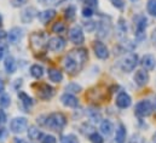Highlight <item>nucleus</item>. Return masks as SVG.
<instances>
[{
  "label": "nucleus",
  "mask_w": 156,
  "mask_h": 143,
  "mask_svg": "<svg viewBox=\"0 0 156 143\" xmlns=\"http://www.w3.org/2000/svg\"><path fill=\"white\" fill-rule=\"evenodd\" d=\"M87 58H88V53L86 49L81 47V49L72 50L63 58V67L69 74H75L82 69Z\"/></svg>",
  "instance_id": "f257e3e1"
},
{
  "label": "nucleus",
  "mask_w": 156,
  "mask_h": 143,
  "mask_svg": "<svg viewBox=\"0 0 156 143\" xmlns=\"http://www.w3.org/2000/svg\"><path fill=\"white\" fill-rule=\"evenodd\" d=\"M44 118H45V121H42V124L46 127H48L50 130L56 131V132L62 131L67 125L66 115L63 113H59V112L51 113V114H48V115H46Z\"/></svg>",
  "instance_id": "f03ea898"
},
{
  "label": "nucleus",
  "mask_w": 156,
  "mask_h": 143,
  "mask_svg": "<svg viewBox=\"0 0 156 143\" xmlns=\"http://www.w3.org/2000/svg\"><path fill=\"white\" fill-rule=\"evenodd\" d=\"M153 112H154L153 103L149 100H142V101H139L136 105V108H134V113L138 116H140V118L149 116L150 114H153Z\"/></svg>",
  "instance_id": "7ed1b4c3"
},
{
  "label": "nucleus",
  "mask_w": 156,
  "mask_h": 143,
  "mask_svg": "<svg viewBox=\"0 0 156 143\" xmlns=\"http://www.w3.org/2000/svg\"><path fill=\"white\" fill-rule=\"evenodd\" d=\"M138 62H139L138 55H137V53H129V55H127V56L122 60V62H121V68H122L123 72L129 73V72L134 71V68L138 66Z\"/></svg>",
  "instance_id": "20e7f679"
},
{
  "label": "nucleus",
  "mask_w": 156,
  "mask_h": 143,
  "mask_svg": "<svg viewBox=\"0 0 156 143\" xmlns=\"http://www.w3.org/2000/svg\"><path fill=\"white\" fill-rule=\"evenodd\" d=\"M55 91L56 90L51 85H48L46 82H42V84H38L37 85V94H38L40 100H42V101H47V100L52 98L53 95H55Z\"/></svg>",
  "instance_id": "39448f33"
},
{
  "label": "nucleus",
  "mask_w": 156,
  "mask_h": 143,
  "mask_svg": "<svg viewBox=\"0 0 156 143\" xmlns=\"http://www.w3.org/2000/svg\"><path fill=\"white\" fill-rule=\"evenodd\" d=\"M27 126H28V121L26 118H15L11 120L10 123V130L13 132V134H22L27 130Z\"/></svg>",
  "instance_id": "423d86ee"
},
{
  "label": "nucleus",
  "mask_w": 156,
  "mask_h": 143,
  "mask_svg": "<svg viewBox=\"0 0 156 143\" xmlns=\"http://www.w3.org/2000/svg\"><path fill=\"white\" fill-rule=\"evenodd\" d=\"M47 35L44 32L40 33H34L30 35V42L34 50H41L42 47H45L47 45Z\"/></svg>",
  "instance_id": "0eeeda50"
},
{
  "label": "nucleus",
  "mask_w": 156,
  "mask_h": 143,
  "mask_svg": "<svg viewBox=\"0 0 156 143\" xmlns=\"http://www.w3.org/2000/svg\"><path fill=\"white\" fill-rule=\"evenodd\" d=\"M66 45H67V42H66V40H64L63 38H61V36H55V38H51V39L47 41L46 47H47L50 51H52V52H61L62 50H64Z\"/></svg>",
  "instance_id": "6e6552de"
},
{
  "label": "nucleus",
  "mask_w": 156,
  "mask_h": 143,
  "mask_svg": "<svg viewBox=\"0 0 156 143\" xmlns=\"http://www.w3.org/2000/svg\"><path fill=\"white\" fill-rule=\"evenodd\" d=\"M93 51H94V55L97 56V58H99V60H107L109 57V50L105 46V44L102 42L101 40H96L93 42Z\"/></svg>",
  "instance_id": "1a4fd4ad"
},
{
  "label": "nucleus",
  "mask_w": 156,
  "mask_h": 143,
  "mask_svg": "<svg viewBox=\"0 0 156 143\" xmlns=\"http://www.w3.org/2000/svg\"><path fill=\"white\" fill-rule=\"evenodd\" d=\"M69 39H70V41H72L73 44H75V45H81V44H83V41H85V35H83V32H82L81 27H79V26L73 27V28L69 31Z\"/></svg>",
  "instance_id": "9d476101"
},
{
  "label": "nucleus",
  "mask_w": 156,
  "mask_h": 143,
  "mask_svg": "<svg viewBox=\"0 0 156 143\" xmlns=\"http://www.w3.org/2000/svg\"><path fill=\"white\" fill-rule=\"evenodd\" d=\"M148 27V20L145 16H139L136 22V35L139 40L145 36V31Z\"/></svg>",
  "instance_id": "9b49d317"
},
{
  "label": "nucleus",
  "mask_w": 156,
  "mask_h": 143,
  "mask_svg": "<svg viewBox=\"0 0 156 143\" xmlns=\"http://www.w3.org/2000/svg\"><path fill=\"white\" fill-rule=\"evenodd\" d=\"M115 103L120 109H126L132 105V98L127 92H120L116 96Z\"/></svg>",
  "instance_id": "f8f14e48"
},
{
  "label": "nucleus",
  "mask_w": 156,
  "mask_h": 143,
  "mask_svg": "<svg viewBox=\"0 0 156 143\" xmlns=\"http://www.w3.org/2000/svg\"><path fill=\"white\" fill-rule=\"evenodd\" d=\"M140 64L142 67L145 69V71H154L156 67V58L154 55L151 53H147L142 57V61H140Z\"/></svg>",
  "instance_id": "ddd939ff"
},
{
  "label": "nucleus",
  "mask_w": 156,
  "mask_h": 143,
  "mask_svg": "<svg viewBox=\"0 0 156 143\" xmlns=\"http://www.w3.org/2000/svg\"><path fill=\"white\" fill-rule=\"evenodd\" d=\"M38 16V11L35 7H26L21 12V21L23 23H30Z\"/></svg>",
  "instance_id": "4468645a"
},
{
  "label": "nucleus",
  "mask_w": 156,
  "mask_h": 143,
  "mask_svg": "<svg viewBox=\"0 0 156 143\" xmlns=\"http://www.w3.org/2000/svg\"><path fill=\"white\" fill-rule=\"evenodd\" d=\"M61 102L63 103V106L68 108H76L79 106L78 98L73 94H68V92H66L61 96Z\"/></svg>",
  "instance_id": "2eb2a0df"
},
{
  "label": "nucleus",
  "mask_w": 156,
  "mask_h": 143,
  "mask_svg": "<svg viewBox=\"0 0 156 143\" xmlns=\"http://www.w3.org/2000/svg\"><path fill=\"white\" fill-rule=\"evenodd\" d=\"M134 82L138 86H145L149 82V74L145 69H139L134 74Z\"/></svg>",
  "instance_id": "dca6fc26"
},
{
  "label": "nucleus",
  "mask_w": 156,
  "mask_h": 143,
  "mask_svg": "<svg viewBox=\"0 0 156 143\" xmlns=\"http://www.w3.org/2000/svg\"><path fill=\"white\" fill-rule=\"evenodd\" d=\"M56 17V11L52 10V9H48V10H45L42 12H38V18L41 23L44 24H47L48 22H51L53 18Z\"/></svg>",
  "instance_id": "f3484780"
},
{
  "label": "nucleus",
  "mask_w": 156,
  "mask_h": 143,
  "mask_svg": "<svg viewBox=\"0 0 156 143\" xmlns=\"http://www.w3.org/2000/svg\"><path fill=\"white\" fill-rule=\"evenodd\" d=\"M22 29L18 28V27H15L10 31V33L7 34V38H9V41L11 44H17L21 39H22Z\"/></svg>",
  "instance_id": "a211bd4d"
},
{
  "label": "nucleus",
  "mask_w": 156,
  "mask_h": 143,
  "mask_svg": "<svg viewBox=\"0 0 156 143\" xmlns=\"http://www.w3.org/2000/svg\"><path fill=\"white\" fill-rule=\"evenodd\" d=\"M47 74H48V79L52 82H61L63 80V73L57 68H48Z\"/></svg>",
  "instance_id": "6ab92c4d"
},
{
  "label": "nucleus",
  "mask_w": 156,
  "mask_h": 143,
  "mask_svg": "<svg viewBox=\"0 0 156 143\" xmlns=\"http://www.w3.org/2000/svg\"><path fill=\"white\" fill-rule=\"evenodd\" d=\"M4 67H5V71L10 74H13L16 69H17V63H16V60L12 57V56H9L5 58L4 61Z\"/></svg>",
  "instance_id": "aec40b11"
},
{
  "label": "nucleus",
  "mask_w": 156,
  "mask_h": 143,
  "mask_svg": "<svg viewBox=\"0 0 156 143\" xmlns=\"http://www.w3.org/2000/svg\"><path fill=\"white\" fill-rule=\"evenodd\" d=\"M101 132L103 135H105L107 137L110 136L114 132V126H113L110 120H103L102 121V124H101Z\"/></svg>",
  "instance_id": "412c9836"
},
{
  "label": "nucleus",
  "mask_w": 156,
  "mask_h": 143,
  "mask_svg": "<svg viewBox=\"0 0 156 143\" xmlns=\"http://www.w3.org/2000/svg\"><path fill=\"white\" fill-rule=\"evenodd\" d=\"M18 98H20V101L22 102V105L26 108H30L34 105V100H33L28 94H26V92H23V91H20V92H18Z\"/></svg>",
  "instance_id": "4be33fe9"
},
{
  "label": "nucleus",
  "mask_w": 156,
  "mask_h": 143,
  "mask_svg": "<svg viewBox=\"0 0 156 143\" xmlns=\"http://www.w3.org/2000/svg\"><path fill=\"white\" fill-rule=\"evenodd\" d=\"M42 135L44 134L40 131L39 127H37V126H29V129H28V137H29V140H32V141H39V140H41Z\"/></svg>",
  "instance_id": "5701e85b"
},
{
  "label": "nucleus",
  "mask_w": 156,
  "mask_h": 143,
  "mask_svg": "<svg viewBox=\"0 0 156 143\" xmlns=\"http://www.w3.org/2000/svg\"><path fill=\"white\" fill-rule=\"evenodd\" d=\"M126 140V126L123 124H120L116 129L115 134V142L116 143H123Z\"/></svg>",
  "instance_id": "b1692460"
},
{
  "label": "nucleus",
  "mask_w": 156,
  "mask_h": 143,
  "mask_svg": "<svg viewBox=\"0 0 156 143\" xmlns=\"http://www.w3.org/2000/svg\"><path fill=\"white\" fill-rule=\"evenodd\" d=\"M87 98H90L91 101H102L105 97V91H98L96 92L94 90H90V92L86 95Z\"/></svg>",
  "instance_id": "393cba45"
},
{
  "label": "nucleus",
  "mask_w": 156,
  "mask_h": 143,
  "mask_svg": "<svg viewBox=\"0 0 156 143\" xmlns=\"http://www.w3.org/2000/svg\"><path fill=\"white\" fill-rule=\"evenodd\" d=\"M75 16H76V9H75V6L69 5V6L64 10V17H66L69 22H73V21L75 20Z\"/></svg>",
  "instance_id": "a878e982"
},
{
  "label": "nucleus",
  "mask_w": 156,
  "mask_h": 143,
  "mask_svg": "<svg viewBox=\"0 0 156 143\" xmlns=\"http://www.w3.org/2000/svg\"><path fill=\"white\" fill-rule=\"evenodd\" d=\"M30 75L35 79H40L44 75V68L40 64H33L30 67Z\"/></svg>",
  "instance_id": "bb28decb"
},
{
  "label": "nucleus",
  "mask_w": 156,
  "mask_h": 143,
  "mask_svg": "<svg viewBox=\"0 0 156 143\" xmlns=\"http://www.w3.org/2000/svg\"><path fill=\"white\" fill-rule=\"evenodd\" d=\"M97 28H98V35L101 36V38H105V36H108L109 32H110L109 26L107 27V24H105L104 22H101L99 24H97Z\"/></svg>",
  "instance_id": "cd10ccee"
},
{
  "label": "nucleus",
  "mask_w": 156,
  "mask_h": 143,
  "mask_svg": "<svg viewBox=\"0 0 156 143\" xmlns=\"http://www.w3.org/2000/svg\"><path fill=\"white\" fill-rule=\"evenodd\" d=\"M117 32H119L120 36L126 35V33H127V24H126L123 18H120L117 22Z\"/></svg>",
  "instance_id": "c85d7f7f"
},
{
  "label": "nucleus",
  "mask_w": 156,
  "mask_h": 143,
  "mask_svg": "<svg viewBox=\"0 0 156 143\" xmlns=\"http://www.w3.org/2000/svg\"><path fill=\"white\" fill-rule=\"evenodd\" d=\"M66 29H67V27H66V24L63 23V22H56L53 26H52V32L53 33H56V34H61V33H63V32H66Z\"/></svg>",
  "instance_id": "c756f323"
},
{
  "label": "nucleus",
  "mask_w": 156,
  "mask_h": 143,
  "mask_svg": "<svg viewBox=\"0 0 156 143\" xmlns=\"http://www.w3.org/2000/svg\"><path fill=\"white\" fill-rule=\"evenodd\" d=\"M61 143H79V140L75 135L69 134V135H63L61 137Z\"/></svg>",
  "instance_id": "7c9ffc66"
},
{
  "label": "nucleus",
  "mask_w": 156,
  "mask_h": 143,
  "mask_svg": "<svg viewBox=\"0 0 156 143\" xmlns=\"http://www.w3.org/2000/svg\"><path fill=\"white\" fill-rule=\"evenodd\" d=\"M66 90L68 94H79L81 91V86L75 84V82H70L66 86Z\"/></svg>",
  "instance_id": "2f4dec72"
},
{
  "label": "nucleus",
  "mask_w": 156,
  "mask_h": 143,
  "mask_svg": "<svg viewBox=\"0 0 156 143\" xmlns=\"http://www.w3.org/2000/svg\"><path fill=\"white\" fill-rule=\"evenodd\" d=\"M11 103V98L6 94H0V108H7Z\"/></svg>",
  "instance_id": "473e14b6"
},
{
  "label": "nucleus",
  "mask_w": 156,
  "mask_h": 143,
  "mask_svg": "<svg viewBox=\"0 0 156 143\" xmlns=\"http://www.w3.org/2000/svg\"><path fill=\"white\" fill-rule=\"evenodd\" d=\"M147 10L150 16L156 17V0H149L147 4Z\"/></svg>",
  "instance_id": "72a5a7b5"
},
{
  "label": "nucleus",
  "mask_w": 156,
  "mask_h": 143,
  "mask_svg": "<svg viewBox=\"0 0 156 143\" xmlns=\"http://www.w3.org/2000/svg\"><path fill=\"white\" fill-rule=\"evenodd\" d=\"M90 141H91L92 143H103L104 142L103 137H102L98 132H96V131H93V132L90 135Z\"/></svg>",
  "instance_id": "f704fd0d"
},
{
  "label": "nucleus",
  "mask_w": 156,
  "mask_h": 143,
  "mask_svg": "<svg viewBox=\"0 0 156 143\" xmlns=\"http://www.w3.org/2000/svg\"><path fill=\"white\" fill-rule=\"evenodd\" d=\"M83 28H85V31H87V32H93L96 28H97V23L96 22H93V21H88V22H85L83 23Z\"/></svg>",
  "instance_id": "c9c22d12"
},
{
  "label": "nucleus",
  "mask_w": 156,
  "mask_h": 143,
  "mask_svg": "<svg viewBox=\"0 0 156 143\" xmlns=\"http://www.w3.org/2000/svg\"><path fill=\"white\" fill-rule=\"evenodd\" d=\"M110 2L113 4L114 7H116L119 10H123L125 9V5H126L125 0H110Z\"/></svg>",
  "instance_id": "e433bc0d"
},
{
  "label": "nucleus",
  "mask_w": 156,
  "mask_h": 143,
  "mask_svg": "<svg viewBox=\"0 0 156 143\" xmlns=\"http://www.w3.org/2000/svg\"><path fill=\"white\" fill-rule=\"evenodd\" d=\"M92 16H93V10H92V7L86 6V7L82 9V17L90 18V17H92Z\"/></svg>",
  "instance_id": "4c0bfd02"
},
{
  "label": "nucleus",
  "mask_w": 156,
  "mask_h": 143,
  "mask_svg": "<svg viewBox=\"0 0 156 143\" xmlns=\"http://www.w3.org/2000/svg\"><path fill=\"white\" fill-rule=\"evenodd\" d=\"M40 142L41 143H56V138H55L52 135H42Z\"/></svg>",
  "instance_id": "58836bf2"
},
{
  "label": "nucleus",
  "mask_w": 156,
  "mask_h": 143,
  "mask_svg": "<svg viewBox=\"0 0 156 143\" xmlns=\"http://www.w3.org/2000/svg\"><path fill=\"white\" fill-rule=\"evenodd\" d=\"M129 143H144V140H143V137L140 135L134 134V135H132V137L129 140Z\"/></svg>",
  "instance_id": "ea45409f"
},
{
  "label": "nucleus",
  "mask_w": 156,
  "mask_h": 143,
  "mask_svg": "<svg viewBox=\"0 0 156 143\" xmlns=\"http://www.w3.org/2000/svg\"><path fill=\"white\" fill-rule=\"evenodd\" d=\"M28 2V0H11V4L13 7H21L23 5H26Z\"/></svg>",
  "instance_id": "a19ab883"
},
{
  "label": "nucleus",
  "mask_w": 156,
  "mask_h": 143,
  "mask_svg": "<svg viewBox=\"0 0 156 143\" xmlns=\"http://www.w3.org/2000/svg\"><path fill=\"white\" fill-rule=\"evenodd\" d=\"M6 123V113L2 110V108H0V126H2Z\"/></svg>",
  "instance_id": "79ce46f5"
},
{
  "label": "nucleus",
  "mask_w": 156,
  "mask_h": 143,
  "mask_svg": "<svg viewBox=\"0 0 156 143\" xmlns=\"http://www.w3.org/2000/svg\"><path fill=\"white\" fill-rule=\"evenodd\" d=\"M6 136H7V131H6L2 126H0V140L6 138Z\"/></svg>",
  "instance_id": "37998d69"
},
{
  "label": "nucleus",
  "mask_w": 156,
  "mask_h": 143,
  "mask_svg": "<svg viewBox=\"0 0 156 143\" xmlns=\"http://www.w3.org/2000/svg\"><path fill=\"white\" fill-rule=\"evenodd\" d=\"M40 4H42V5H48V4H51V2H53V0H38Z\"/></svg>",
  "instance_id": "c03bdc74"
},
{
  "label": "nucleus",
  "mask_w": 156,
  "mask_h": 143,
  "mask_svg": "<svg viewBox=\"0 0 156 143\" xmlns=\"http://www.w3.org/2000/svg\"><path fill=\"white\" fill-rule=\"evenodd\" d=\"M4 89H5V84H4V81L0 79V94L4 92Z\"/></svg>",
  "instance_id": "a18cd8bd"
},
{
  "label": "nucleus",
  "mask_w": 156,
  "mask_h": 143,
  "mask_svg": "<svg viewBox=\"0 0 156 143\" xmlns=\"http://www.w3.org/2000/svg\"><path fill=\"white\" fill-rule=\"evenodd\" d=\"M6 36H7V34H6V32H5V31H0V40L5 39Z\"/></svg>",
  "instance_id": "49530a36"
},
{
  "label": "nucleus",
  "mask_w": 156,
  "mask_h": 143,
  "mask_svg": "<svg viewBox=\"0 0 156 143\" xmlns=\"http://www.w3.org/2000/svg\"><path fill=\"white\" fill-rule=\"evenodd\" d=\"M15 143H28L26 140L23 138H15Z\"/></svg>",
  "instance_id": "de8ad7c7"
},
{
  "label": "nucleus",
  "mask_w": 156,
  "mask_h": 143,
  "mask_svg": "<svg viewBox=\"0 0 156 143\" xmlns=\"http://www.w3.org/2000/svg\"><path fill=\"white\" fill-rule=\"evenodd\" d=\"M151 40H153V42L156 45V29L153 32V34H151Z\"/></svg>",
  "instance_id": "09e8293b"
},
{
  "label": "nucleus",
  "mask_w": 156,
  "mask_h": 143,
  "mask_svg": "<svg viewBox=\"0 0 156 143\" xmlns=\"http://www.w3.org/2000/svg\"><path fill=\"white\" fill-rule=\"evenodd\" d=\"M153 103V108H154V112L156 113V96L154 97V102H151Z\"/></svg>",
  "instance_id": "8fccbe9b"
},
{
  "label": "nucleus",
  "mask_w": 156,
  "mask_h": 143,
  "mask_svg": "<svg viewBox=\"0 0 156 143\" xmlns=\"http://www.w3.org/2000/svg\"><path fill=\"white\" fill-rule=\"evenodd\" d=\"M4 53H5V52H4V49H0V60L4 57Z\"/></svg>",
  "instance_id": "3c124183"
},
{
  "label": "nucleus",
  "mask_w": 156,
  "mask_h": 143,
  "mask_svg": "<svg viewBox=\"0 0 156 143\" xmlns=\"http://www.w3.org/2000/svg\"><path fill=\"white\" fill-rule=\"evenodd\" d=\"M2 24V17H1V15H0V26Z\"/></svg>",
  "instance_id": "603ef678"
},
{
  "label": "nucleus",
  "mask_w": 156,
  "mask_h": 143,
  "mask_svg": "<svg viewBox=\"0 0 156 143\" xmlns=\"http://www.w3.org/2000/svg\"><path fill=\"white\" fill-rule=\"evenodd\" d=\"M154 141H155V143H156V134L154 135Z\"/></svg>",
  "instance_id": "864d4df0"
},
{
  "label": "nucleus",
  "mask_w": 156,
  "mask_h": 143,
  "mask_svg": "<svg viewBox=\"0 0 156 143\" xmlns=\"http://www.w3.org/2000/svg\"><path fill=\"white\" fill-rule=\"evenodd\" d=\"M80 1H83V2H85V1H86V0H80Z\"/></svg>",
  "instance_id": "5fc2aeb1"
}]
</instances>
